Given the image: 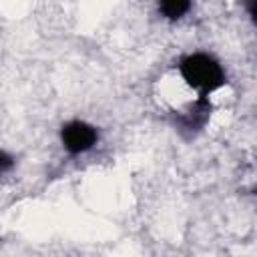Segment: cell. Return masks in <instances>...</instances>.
I'll return each mask as SVG.
<instances>
[{"instance_id": "6da1fadb", "label": "cell", "mask_w": 257, "mask_h": 257, "mask_svg": "<svg viewBox=\"0 0 257 257\" xmlns=\"http://www.w3.org/2000/svg\"><path fill=\"white\" fill-rule=\"evenodd\" d=\"M181 76L185 78L189 86L199 90L203 96L217 90L225 82L221 64L205 52H195V54L185 56L181 60Z\"/></svg>"}, {"instance_id": "3957f363", "label": "cell", "mask_w": 257, "mask_h": 257, "mask_svg": "<svg viewBox=\"0 0 257 257\" xmlns=\"http://www.w3.org/2000/svg\"><path fill=\"white\" fill-rule=\"evenodd\" d=\"M189 8H191V4L185 2V0H169V2H163V4L159 6L161 14L167 16L169 20H177V18L185 16V14L189 12Z\"/></svg>"}, {"instance_id": "277c9868", "label": "cell", "mask_w": 257, "mask_h": 257, "mask_svg": "<svg viewBox=\"0 0 257 257\" xmlns=\"http://www.w3.org/2000/svg\"><path fill=\"white\" fill-rule=\"evenodd\" d=\"M12 165H14V159L6 151H0V175H4L6 171H10Z\"/></svg>"}, {"instance_id": "7a4b0ae2", "label": "cell", "mask_w": 257, "mask_h": 257, "mask_svg": "<svg viewBox=\"0 0 257 257\" xmlns=\"http://www.w3.org/2000/svg\"><path fill=\"white\" fill-rule=\"evenodd\" d=\"M60 139H62V145L68 153L78 155V153H84L96 145L98 133L92 124H88L84 120H70L62 126Z\"/></svg>"}]
</instances>
